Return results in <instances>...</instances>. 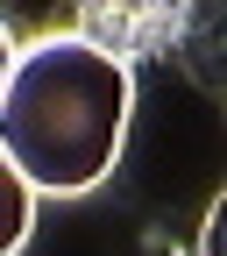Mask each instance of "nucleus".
<instances>
[{"instance_id":"3","label":"nucleus","mask_w":227,"mask_h":256,"mask_svg":"<svg viewBox=\"0 0 227 256\" xmlns=\"http://www.w3.org/2000/svg\"><path fill=\"white\" fill-rule=\"evenodd\" d=\"M178 64L199 92L227 100V0H192V28H185Z\"/></svg>"},{"instance_id":"1","label":"nucleus","mask_w":227,"mask_h":256,"mask_svg":"<svg viewBox=\"0 0 227 256\" xmlns=\"http://www.w3.org/2000/svg\"><path fill=\"white\" fill-rule=\"evenodd\" d=\"M135 72L92 50L78 28L21 43L7 28V78H0V156L43 200H78L107 185L128 150Z\"/></svg>"},{"instance_id":"5","label":"nucleus","mask_w":227,"mask_h":256,"mask_svg":"<svg viewBox=\"0 0 227 256\" xmlns=\"http://www.w3.org/2000/svg\"><path fill=\"white\" fill-rule=\"evenodd\" d=\"M199 256H227V192L206 206V228H199Z\"/></svg>"},{"instance_id":"2","label":"nucleus","mask_w":227,"mask_h":256,"mask_svg":"<svg viewBox=\"0 0 227 256\" xmlns=\"http://www.w3.org/2000/svg\"><path fill=\"white\" fill-rule=\"evenodd\" d=\"M78 36L92 50L121 57L128 72L149 57H178L192 28V0H78Z\"/></svg>"},{"instance_id":"4","label":"nucleus","mask_w":227,"mask_h":256,"mask_svg":"<svg viewBox=\"0 0 227 256\" xmlns=\"http://www.w3.org/2000/svg\"><path fill=\"white\" fill-rule=\"evenodd\" d=\"M36 200H43V192L28 185L21 171H7V242H0V256H21L28 228H36Z\"/></svg>"}]
</instances>
